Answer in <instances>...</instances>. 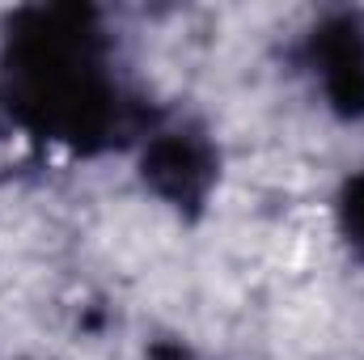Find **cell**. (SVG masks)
<instances>
[{
    "instance_id": "cell-1",
    "label": "cell",
    "mask_w": 364,
    "mask_h": 360,
    "mask_svg": "<svg viewBox=\"0 0 364 360\" xmlns=\"http://www.w3.org/2000/svg\"><path fill=\"white\" fill-rule=\"evenodd\" d=\"M9 106L47 140L97 149L114 140L123 102L102 68V34L90 9H30L9 30Z\"/></svg>"
},
{
    "instance_id": "cell-2",
    "label": "cell",
    "mask_w": 364,
    "mask_h": 360,
    "mask_svg": "<svg viewBox=\"0 0 364 360\" xmlns=\"http://www.w3.org/2000/svg\"><path fill=\"white\" fill-rule=\"evenodd\" d=\"M144 182L174 208H203L212 182H216V153L195 132H161L144 149Z\"/></svg>"
},
{
    "instance_id": "cell-3",
    "label": "cell",
    "mask_w": 364,
    "mask_h": 360,
    "mask_svg": "<svg viewBox=\"0 0 364 360\" xmlns=\"http://www.w3.org/2000/svg\"><path fill=\"white\" fill-rule=\"evenodd\" d=\"M314 68L331 106L348 119L364 115V30L352 17H335L314 30Z\"/></svg>"
},
{
    "instance_id": "cell-4",
    "label": "cell",
    "mask_w": 364,
    "mask_h": 360,
    "mask_svg": "<svg viewBox=\"0 0 364 360\" xmlns=\"http://www.w3.org/2000/svg\"><path fill=\"white\" fill-rule=\"evenodd\" d=\"M339 216H343V233L352 238V246L364 255V170L343 186V199H339Z\"/></svg>"
},
{
    "instance_id": "cell-5",
    "label": "cell",
    "mask_w": 364,
    "mask_h": 360,
    "mask_svg": "<svg viewBox=\"0 0 364 360\" xmlns=\"http://www.w3.org/2000/svg\"><path fill=\"white\" fill-rule=\"evenodd\" d=\"M149 360H191V352H186V348H178V344H157Z\"/></svg>"
}]
</instances>
